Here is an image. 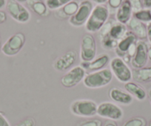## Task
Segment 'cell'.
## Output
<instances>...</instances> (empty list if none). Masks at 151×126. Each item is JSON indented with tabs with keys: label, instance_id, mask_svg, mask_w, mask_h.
Wrapping results in <instances>:
<instances>
[{
	"label": "cell",
	"instance_id": "ffe728a7",
	"mask_svg": "<svg viewBox=\"0 0 151 126\" xmlns=\"http://www.w3.org/2000/svg\"><path fill=\"white\" fill-rule=\"evenodd\" d=\"M133 72V78L139 83L151 82V66H145L141 69H135Z\"/></svg>",
	"mask_w": 151,
	"mask_h": 126
},
{
	"label": "cell",
	"instance_id": "ab89813d",
	"mask_svg": "<svg viewBox=\"0 0 151 126\" xmlns=\"http://www.w3.org/2000/svg\"><path fill=\"white\" fill-rule=\"evenodd\" d=\"M1 48H2V47H1V38H0V50H1Z\"/></svg>",
	"mask_w": 151,
	"mask_h": 126
},
{
	"label": "cell",
	"instance_id": "cb8c5ba5",
	"mask_svg": "<svg viewBox=\"0 0 151 126\" xmlns=\"http://www.w3.org/2000/svg\"><path fill=\"white\" fill-rule=\"evenodd\" d=\"M147 120L144 117H136L124 122L122 126H147Z\"/></svg>",
	"mask_w": 151,
	"mask_h": 126
},
{
	"label": "cell",
	"instance_id": "8d00e7d4",
	"mask_svg": "<svg viewBox=\"0 0 151 126\" xmlns=\"http://www.w3.org/2000/svg\"><path fill=\"white\" fill-rule=\"evenodd\" d=\"M147 95H148V98H149L150 101V103H151V88L149 89V90H148Z\"/></svg>",
	"mask_w": 151,
	"mask_h": 126
},
{
	"label": "cell",
	"instance_id": "8992f818",
	"mask_svg": "<svg viewBox=\"0 0 151 126\" xmlns=\"http://www.w3.org/2000/svg\"><path fill=\"white\" fill-rule=\"evenodd\" d=\"M96 41L91 34H85L81 39L80 58L84 62H91L96 56Z\"/></svg>",
	"mask_w": 151,
	"mask_h": 126
},
{
	"label": "cell",
	"instance_id": "d6a6232c",
	"mask_svg": "<svg viewBox=\"0 0 151 126\" xmlns=\"http://www.w3.org/2000/svg\"><path fill=\"white\" fill-rule=\"evenodd\" d=\"M104 126H118V125L113 120H108V121L106 122Z\"/></svg>",
	"mask_w": 151,
	"mask_h": 126
},
{
	"label": "cell",
	"instance_id": "60d3db41",
	"mask_svg": "<svg viewBox=\"0 0 151 126\" xmlns=\"http://www.w3.org/2000/svg\"><path fill=\"white\" fill-rule=\"evenodd\" d=\"M81 1H82H82H85V0H81Z\"/></svg>",
	"mask_w": 151,
	"mask_h": 126
},
{
	"label": "cell",
	"instance_id": "7c38bea8",
	"mask_svg": "<svg viewBox=\"0 0 151 126\" xmlns=\"http://www.w3.org/2000/svg\"><path fill=\"white\" fill-rule=\"evenodd\" d=\"M148 46L144 41H139L136 44L135 54L130 63L134 69H141L145 67L148 62Z\"/></svg>",
	"mask_w": 151,
	"mask_h": 126
},
{
	"label": "cell",
	"instance_id": "5bb4252c",
	"mask_svg": "<svg viewBox=\"0 0 151 126\" xmlns=\"http://www.w3.org/2000/svg\"><path fill=\"white\" fill-rule=\"evenodd\" d=\"M133 9L130 0H124L116 12V19L118 22L127 24L132 18Z\"/></svg>",
	"mask_w": 151,
	"mask_h": 126
},
{
	"label": "cell",
	"instance_id": "9a60e30c",
	"mask_svg": "<svg viewBox=\"0 0 151 126\" xmlns=\"http://www.w3.org/2000/svg\"><path fill=\"white\" fill-rule=\"evenodd\" d=\"M110 61V57L107 54H102L99 57L95 58L91 62H84L81 63V66L85 69L89 70L91 72H96V71L101 70L104 69L106 65Z\"/></svg>",
	"mask_w": 151,
	"mask_h": 126
},
{
	"label": "cell",
	"instance_id": "7a4b0ae2",
	"mask_svg": "<svg viewBox=\"0 0 151 126\" xmlns=\"http://www.w3.org/2000/svg\"><path fill=\"white\" fill-rule=\"evenodd\" d=\"M138 38L133 33L128 31L122 39L118 42L115 52L119 58H121L126 63L131 61L135 54Z\"/></svg>",
	"mask_w": 151,
	"mask_h": 126
},
{
	"label": "cell",
	"instance_id": "7402d4cb",
	"mask_svg": "<svg viewBox=\"0 0 151 126\" xmlns=\"http://www.w3.org/2000/svg\"><path fill=\"white\" fill-rule=\"evenodd\" d=\"M133 18L143 23H150L151 21V11L150 9L143 8L141 11L133 13Z\"/></svg>",
	"mask_w": 151,
	"mask_h": 126
},
{
	"label": "cell",
	"instance_id": "836d02e7",
	"mask_svg": "<svg viewBox=\"0 0 151 126\" xmlns=\"http://www.w3.org/2000/svg\"><path fill=\"white\" fill-rule=\"evenodd\" d=\"M108 0H93V2L96 3L97 5H104L106 2H107Z\"/></svg>",
	"mask_w": 151,
	"mask_h": 126
},
{
	"label": "cell",
	"instance_id": "4fadbf2b",
	"mask_svg": "<svg viewBox=\"0 0 151 126\" xmlns=\"http://www.w3.org/2000/svg\"><path fill=\"white\" fill-rule=\"evenodd\" d=\"M77 59L76 53L73 50H70L58 58L54 62L53 67L58 72H64L70 69Z\"/></svg>",
	"mask_w": 151,
	"mask_h": 126
},
{
	"label": "cell",
	"instance_id": "d6986e66",
	"mask_svg": "<svg viewBox=\"0 0 151 126\" xmlns=\"http://www.w3.org/2000/svg\"><path fill=\"white\" fill-rule=\"evenodd\" d=\"M26 3L28 8L38 16H46L48 15L49 9L42 0H27Z\"/></svg>",
	"mask_w": 151,
	"mask_h": 126
},
{
	"label": "cell",
	"instance_id": "b9f144b4",
	"mask_svg": "<svg viewBox=\"0 0 151 126\" xmlns=\"http://www.w3.org/2000/svg\"><path fill=\"white\" fill-rule=\"evenodd\" d=\"M150 11H151V9H150Z\"/></svg>",
	"mask_w": 151,
	"mask_h": 126
},
{
	"label": "cell",
	"instance_id": "d4e9b609",
	"mask_svg": "<svg viewBox=\"0 0 151 126\" xmlns=\"http://www.w3.org/2000/svg\"><path fill=\"white\" fill-rule=\"evenodd\" d=\"M102 122L98 119H91L79 122L76 126H102Z\"/></svg>",
	"mask_w": 151,
	"mask_h": 126
},
{
	"label": "cell",
	"instance_id": "1f68e13d",
	"mask_svg": "<svg viewBox=\"0 0 151 126\" xmlns=\"http://www.w3.org/2000/svg\"><path fill=\"white\" fill-rule=\"evenodd\" d=\"M142 5L145 9H150L151 8V0H142Z\"/></svg>",
	"mask_w": 151,
	"mask_h": 126
},
{
	"label": "cell",
	"instance_id": "d590c367",
	"mask_svg": "<svg viewBox=\"0 0 151 126\" xmlns=\"http://www.w3.org/2000/svg\"><path fill=\"white\" fill-rule=\"evenodd\" d=\"M148 59L151 61V47L148 48Z\"/></svg>",
	"mask_w": 151,
	"mask_h": 126
},
{
	"label": "cell",
	"instance_id": "5b68a950",
	"mask_svg": "<svg viewBox=\"0 0 151 126\" xmlns=\"http://www.w3.org/2000/svg\"><path fill=\"white\" fill-rule=\"evenodd\" d=\"M113 75L119 82L126 83L130 82L133 78V72L121 58H113L110 63Z\"/></svg>",
	"mask_w": 151,
	"mask_h": 126
},
{
	"label": "cell",
	"instance_id": "e575fe53",
	"mask_svg": "<svg viewBox=\"0 0 151 126\" xmlns=\"http://www.w3.org/2000/svg\"><path fill=\"white\" fill-rule=\"evenodd\" d=\"M6 5V0H0V9L3 8Z\"/></svg>",
	"mask_w": 151,
	"mask_h": 126
},
{
	"label": "cell",
	"instance_id": "f35d334b",
	"mask_svg": "<svg viewBox=\"0 0 151 126\" xmlns=\"http://www.w3.org/2000/svg\"><path fill=\"white\" fill-rule=\"evenodd\" d=\"M148 126H151V120H150V121L149 124H148Z\"/></svg>",
	"mask_w": 151,
	"mask_h": 126
},
{
	"label": "cell",
	"instance_id": "4dcf8cb0",
	"mask_svg": "<svg viewBox=\"0 0 151 126\" xmlns=\"http://www.w3.org/2000/svg\"><path fill=\"white\" fill-rule=\"evenodd\" d=\"M147 38L151 44V21L147 25Z\"/></svg>",
	"mask_w": 151,
	"mask_h": 126
},
{
	"label": "cell",
	"instance_id": "74e56055",
	"mask_svg": "<svg viewBox=\"0 0 151 126\" xmlns=\"http://www.w3.org/2000/svg\"><path fill=\"white\" fill-rule=\"evenodd\" d=\"M16 1L18 2H20V3H22V2H26L27 0H16Z\"/></svg>",
	"mask_w": 151,
	"mask_h": 126
},
{
	"label": "cell",
	"instance_id": "ba28073f",
	"mask_svg": "<svg viewBox=\"0 0 151 126\" xmlns=\"http://www.w3.org/2000/svg\"><path fill=\"white\" fill-rule=\"evenodd\" d=\"M7 11L10 16L16 21L22 24L30 21L31 14L26 7L16 0H9L6 5Z\"/></svg>",
	"mask_w": 151,
	"mask_h": 126
},
{
	"label": "cell",
	"instance_id": "8fae6325",
	"mask_svg": "<svg viewBox=\"0 0 151 126\" xmlns=\"http://www.w3.org/2000/svg\"><path fill=\"white\" fill-rule=\"evenodd\" d=\"M97 115L109 120L118 121L123 117V110L116 104L111 102H103L98 105Z\"/></svg>",
	"mask_w": 151,
	"mask_h": 126
},
{
	"label": "cell",
	"instance_id": "ac0fdd59",
	"mask_svg": "<svg viewBox=\"0 0 151 126\" xmlns=\"http://www.w3.org/2000/svg\"><path fill=\"white\" fill-rule=\"evenodd\" d=\"M124 87L126 92H128L133 98L134 97L138 100L142 101L146 99L147 95L146 90L139 84L130 81L124 83Z\"/></svg>",
	"mask_w": 151,
	"mask_h": 126
},
{
	"label": "cell",
	"instance_id": "484cf974",
	"mask_svg": "<svg viewBox=\"0 0 151 126\" xmlns=\"http://www.w3.org/2000/svg\"><path fill=\"white\" fill-rule=\"evenodd\" d=\"M124 0H108L107 1V8L110 13L116 12L117 9L120 7Z\"/></svg>",
	"mask_w": 151,
	"mask_h": 126
},
{
	"label": "cell",
	"instance_id": "f546056e",
	"mask_svg": "<svg viewBox=\"0 0 151 126\" xmlns=\"http://www.w3.org/2000/svg\"><path fill=\"white\" fill-rule=\"evenodd\" d=\"M7 20V14L5 11L0 10V24H3Z\"/></svg>",
	"mask_w": 151,
	"mask_h": 126
},
{
	"label": "cell",
	"instance_id": "603a6c76",
	"mask_svg": "<svg viewBox=\"0 0 151 126\" xmlns=\"http://www.w3.org/2000/svg\"><path fill=\"white\" fill-rule=\"evenodd\" d=\"M73 0H45L47 8L50 11H57Z\"/></svg>",
	"mask_w": 151,
	"mask_h": 126
},
{
	"label": "cell",
	"instance_id": "6da1fadb",
	"mask_svg": "<svg viewBox=\"0 0 151 126\" xmlns=\"http://www.w3.org/2000/svg\"><path fill=\"white\" fill-rule=\"evenodd\" d=\"M110 11L105 5H96L85 24V29L89 33H96L108 21Z\"/></svg>",
	"mask_w": 151,
	"mask_h": 126
},
{
	"label": "cell",
	"instance_id": "f1b7e54d",
	"mask_svg": "<svg viewBox=\"0 0 151 126\" xmlns=\"http://www.w3.org/2000/svg\"><path fill=\"white\" fill-rule=\"evenodd\" d=\"M0 126H11L9 122L7 120L2 113H0Z\"/></svg>",
	"mask_w": 151,
	"mask_h": 126
},
{
	"label": "cell",
	"instance_id": "277c9868",
	"mask_svg": "<svg viewBox=\"0 0 151 126\" xmlns=\"http://www.w3.org/2000/svg\"><path fill=\"white\" fill-rule=\"evenodd\" d=\"M98 105L91 100H77L71 103L70 111L73 114L81 117H92L97 114Z\"/></svg>",
	"mask_w": 151,
	"mask_h": 126
},
{
	"label": "cell",
	"instance_id": "30bf717a",
	"mask_svg": "<svg viewBox=\"0 0 151 126\" xmlns=\"http://www.w3.org/2000/svg\"><path fill=\"white\" fill-rule=\"evenodd\" d=\"M86 75V70L81 66H76L70 69L61 78V84L67 89L77 86L83 81Z\"/></svg>",
	"mask_w": 151,
	"mask_h": 126
},
{
	"label": "cell",
	"instance_id": "e0dca14e",
	"mask_svg": "<svg viewBox=\"0 0 151 126\" xmlns=\"http://www.w3.org/2000/svg\"><path fill=\"white\" fill-rule=\"evenodd\" d=\"M127 24L130 31L133 33L137 38H139L141 41L147 38V26L145 23L132 17Z\"/></svg>",
	"mask_w": 151,
	"mask_h": 126
},
{
	"label": "cell",
	"instance_id": "44dd1931",
	"mask_svg": "<svg viewBox=\"0 0 151 126\" xmlns=\"http://www.w3.org/2000/svg\"><path fill=\"white\" fill-rule=\"evenodd\" d=\"M79 6V4L76 1L73 0L70 2L62 7V8L57 10L56 14H58V17L61 19L69 18V17L70 18L72 16H73L76 13Z\"/></svg>",
	"mask_w": 151,
	"mask_h": 126
},
{
	"label": "cell",
	"instance_id": "3957f363",
	"mask_svg": "<svg viewBox=\"0 0 151 126\" xmlns=\"http://www.w3.org/2000/svg\"><path fill=\"white\" fill-rule=\"evenodd\" d=\"M113 80V73L109 69L92 72L85 75L83 83L89 89H101L107 86Z\"/></svg>",
	"mask_w": 151,
	"mask_h": 126
},
{
	"label": "cell",
	"instance_id": "83f0119b",
	"mask_svg": "<svg viewBox=\"0 0 151 126\" xmlns=\"http://www.w3.org/2000/svg\"><path fill=\"white\" fill-rule=\"evenodd\" d=\"M130 3L132 5L133 12L136 13L137 11H141L143 9V5H142V0H130Z\"/></svg>",
	"mask_w": 151,
	"mask_h": 126
},
{
	"label": "cell",
	"instance_id": "4316f807",
	"mask_svg": "<svg viewBox=\"0 0 151 126\" xmlns=\"http://www.w3.org/2000/svg\"><path fill=\"white\" fill-rule=\"evenodd\" d=\"M36 121L33 117H26L24 120L17 123L15 126H35Z\"/></svg>",
	"mask_w": 151,
	"mask_h": 126
},
{
	"label": "cell",
	"instance_id": "52a82bcc",
	"mask_svg": "<svg viewBox=\"0 0 151 126\" xmlns=\"http://www.w3.org/2000/svg\"><path fill=\"white\" fill-rule=\"evenodd\" d=\"M25 44V36L22 33H17L11 36L2 45L1 51L5 56H15L21 51Z\"/></svg>",
	"mask_w": 151,
	"mask_h": 126
},
{
	"label": "cell",
	"instance_id": "2e32d148",
	"mask_svg": "<svg viewBox=\"0 0 151 126\" xmlns=\"http://www.w3.org/2000/svg\"><path fill=\"white\" fill-rule=\"evenodd\" d=\"M109 97L114 102L124 105H130L133 100V98L128 92L116 87L112 88L109 91Z\"/></svg>",
	"mask_w": 151,
	"mask_h": 126
},
{
	"label": "cell",
	"instance_id": "9c48e42d",
	"mask_svg": "<svg viewBox=\"0 0 151 126\" xmlns=\"http://www.w3.org/2000/svg\"><path fill=\"white\" fill-rule=\"evenodd\" d=\"M93 8V2L90 0H85L79 4L77 11L70 18L69 23L73 27H82L85 25Z\"/></svg>",
	"mask_w": 151,
	"mask_h": 126
}]
</instances>
